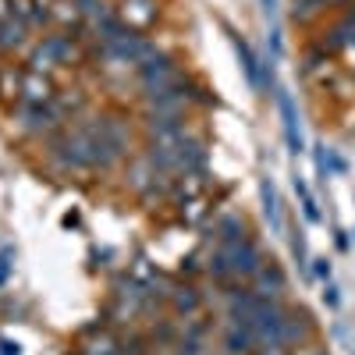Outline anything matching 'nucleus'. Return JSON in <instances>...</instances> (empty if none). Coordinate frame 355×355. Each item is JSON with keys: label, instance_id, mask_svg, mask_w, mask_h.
<instances>
[{"label": "nucleus", "instance_id": "1", "mask_svg": "<svg viewBox=\"0 0 355 355\" xmlns=\"http://www.w3.org/2000/svg\"><path fill=\"white\" fill-rule=\"evenodd\" d=\"M128 153V125L110 114L89 117L53 142V164L64 171H107Z\"/></svg>", "mask_w": 355, "mask_h": 355}, {"label": "nucleus", "instance_id": "2", "mask_svg": "<svg viewBox=\"0 0 355 355\" xmlns=\"http://www.w3.org/2000/svg\"><path fill=\"white\" fill-rule=\"evenodd\" d=\"M75 53H78V50H75L71 36H46V40L33 50V57H28V68H33L36 75H43V71H50V68L71 64Z\"/></svg>", "mask_w": 355, "mask_h": 355}, {"label": "nucleus", "instance_id": "3", "mask_svg": "<svg viewBox=\"0 0 355 355\" xmlns=\"http://www.w3.org/2000/svg\"><path fill=\"white\" fill-rule=\"evenodd\" d=\"M139 68V82H142V89H146V96L150 93H157V89H167L171 82H178L182 75H178V68H174V61L167 53H160V50H153L146 61H139L135 64Z\"/></svg>", "mask_w": 355, "mask_h": 355}, {"label": "nucleus", "instance_id": "4", "mask_svg": "<svg viewBox=\"0 0 355 355\" xmlns=\"http://www.w3.org/2000/svg\"><path fill=\"white\" fill-rule=\"evenodd\" d=\"M227 252V263H231V277H256L259 266H263V252L252 239H242L234 245H220Z\"/></svg>", "mask_w": 355, "mask_h": 355}, {"label": "nucleus", "instance_id": "5", "mask_svg": "<svg viewBox=\"0 0 355 355\" xmlns=\"http://www.w3.org/2000/svg\"><path fill=\"white\" fill-rule=\"evenodd\" d=\"M277 110H281V121H284V139L291 146V153H302V125H299V110H295L291 93H277Z\"/></svg>", "mask_w": 355, "mask_h": 355}, {"label": "nucleus", "instance_id": "6", "mask_svg": "<svg viewBox=\"0 0 355 355\" xmlns=\"http://www.w3.org/2000/svg\"><path fill=\"white\" fill-rule=\"evenodd\" d=\"M256 281V295H263V299H281V295H284V288H288V277H284V270H281V266L277 263H270V266H259V274L252 277Z\"/></svg>", "mask_w": 355, "mask_h": 355}, {"label": "nucleus", "instance_id": "7", "mask_svg": "<svg viewBox=\"0 0 355 355\" xmlns=\"http://www.w3.org/2000/svg\"><path fill=\"white\" fill-rule=\"evenodd\" d=\"M231 43H234V50H239V61H242V68H245L249 85H252V89H266V75H263V68H259V61H256L252 46H249L239 33H231Z\"/></svg>", "mask_w": 355, "mask_h": 355}, {"label": "nucleus", "instance_id": "8", "mask_svg": "<svg viewBox=\"0 0 355 355\" xmlns=\"http://www.w3.org/2000/svg\"><path fill=\"white\" fill-rule=\"evenodd\" d=\"M224 348L231 352V355H249V352H256V334H252V327L249 323H227V334H224Z\"/></svg>", "mask_w": 355, "mask_h": 355}, {"label": "nucleus", "instance_id": "9", "mask_svg": "<svg viewBox=\"0 0 355 355\" xmlns=\"http://www.w3.org/2000/svg\"><path fill=\"white\" fill-rule=\"evenodd\" d=\"M28 43V25L18 21V18H8L0 25V53H15Z\"/></svg>", "mask_w": 355, "mask_h": 355}, {"label": "nucleus", "instance_id": "10", "mask_svg": "<svg viewBox=\"0 0 355 355\" xmlns=\"http://www.w3.org/2000/svg\"><path fill=\"white\" fill-rule=\"evenodd\" d=\"M153 18H157V0H125L121 4L125 25H150Z\"/></svg>", "mask_w": 355, "mask_h": 355}, {"label": "nucleus", "instance_id": "11", "mask_svg": "<svg viewBox=\"0 0 355 355\" xmlns=\"http://www.w3.org/2000/svg\"><path fill=\"white\" fill-rule=\"evenodd\" d=\"M259 196H263V217L270 220V227L281 234V231H284V220H281V199H277V189H274L270 182H263Z\"/></svg>", "mask_w": 355, "mask_h": 355}, {"label": "nucleus", "instance_id": "12", "mask_svg": "<svg viewBox=\"0 0 355 355\" xmlns=\"http://www.w3.org/2000/svg\"><path fill=\"white\" fill-rule=\"evenodd\" d=\"M309 338V323L302 313H288L284 320V345H302Z\"/></svg>", "mask_w": 355, "mask_h": 355}, {"label": "nucleus", "instance_id": "13", "mask_svg": "<svg viewBox=\"0 0 355 355\" xmlns=\"http://www.w3.org/2000/svg\"><path fill=\"white\" fill-rule=\"evenodd\" d=\"M331 0H291V18L295 21H313L323 15V8H327Z\"/></svg>", "mask_w": 355, "mask_h": 355}, {"label": "nucleus", "instance_id": "14", "mask_svg": "<svg viewBox=\"0 0 355 355\" xmlns=\"http://www.w3.org/2000/svg\"><path fill=\"white\" fill-rule=\"evenodd\" d=\"M217 234H220V245H234V242H242L245 239V224L239 217H224L217 224Z\"/></svg>", "mask_w": 355, "mask_h": 355}, {"label": "nucleus", "instance_id": "15", "mask_svg": "<svg viewBox=\"0 0 355 355\" xmlns=\"http://www.w3.org/2000/svg\"><path fill=\"white\" fill-rule=\"evenodd\" d=\"M171 302H174V309H178V313H185V316H189V313H196V309H199V295H196V288H189V284H185V288H174Z\"/></svg>", "mask_w": 355, "mask_h": 355}, {"label": "nucleus", "instance_id": "16", "mask_svg": "<svg viewBox=\"0 0 355 355\" xmlns=\"http://www.w3.org/2000/svg\"><path fill=\"white\" fill-rule=\"evenodd\" d=\"M75 11H78L82 18H93L96 25H100L103 18H110V11H107L103 0H75Z\"/></svg>", "mask_w": 355, "mask_h": 355}, {"label": "nucleus", "instance_id": "17", "mask_svg": "<svg viewBox=\"0 0 355 355\" xmlns=\"http://www.w3.org/2000/svg\"><path fill=\"white\" fill-rule=\"evenodd\" d=\"M206 270H210L217 281H227V277H231V263H227V252H224L220 245H217V252L210 256V263H206Z\"/></svg>", "mask_w": 355, "mask_h": 355}, {"label": "nucleus", "instance_id": "18", "mask_svg": "<svg viewBox=\"0 0 355 355\" xmlns=\"http://www.w3.org/2000/svg\"><path fill=\"white\" fill-rule=\"evenodd\" d=\"M295 192L302 196V206H306V217L309 220H320V210H316V202H313V196H309V189L299 182V178H295Z\"/></svg>", "mask_w": 355, "mask_h": 355}, {"label": "nucleus", "instance_id": "19", "mask_svg": "<svg viewBox=\"0 0 355 355\" xmlns=\"http://www.w3.org/2000/svg\"><path fill=\"white\" fill-rule=\"evenodd\" d=\"M11 266H15V249H0V288L8 284V277H11Z\"/></svg>", "mask_w": 355, "mask_h": 355}, {"label": "nucleus", "instance_id": "20", "mask_svg": "<svg viewBox=\"0 0 355 355\" xmlns=\"http://www.w3.org/2000/svg\"><path fill=\"white\" fill-rule=\"evenodd\" d=\"M0 355H21L18 341H11V338H0Z\"/></svg>", "mask_w": 355, "mask_h": 355}, {"label": "nucleus", "instance_id": "21", "mask_svg": "<svg viewBox=\"0 0 355 355\" xmlns=\"http://www.w3.org/2000/svg\"><path fill=\"white\" fill-rule=\"evenodd\" d=\"M316 277H320V281L331 277V263H327V259H316Z\"/></svg>", "mask_w": 355, "mask_h": 355}, {"label": "nucleus", "instance_id": "22", "mask_svg": "<svg viewBox=\"0 0 355 355\" xmlns=\"http://www.w3.org/2000/svg\"><path fill=\"white\" fill-rule=\"evenodd\" d=\"M11 18V0H0V25Z\"/></svg>", "mask_w": 355, "mask_h": 355}, {"label": "nucleus", "instance_id": "23", "mask_svg": "<svg viewBox=\"0 0 355 355\" xmlns=\"http://www.w3.org/2000/svg\"><path fill=\"white\" fill-rule=\"evenodd\" d=\"M43 4H53V0H43Z\"/></svg>", "mask_w": 355, "mask_h": 355}, {"label": "nucleus", "instance_id": "24", "mask_svg": "<svg viewBox=\"0 0 355 355\" xmlns=\"http://www.w3.org/2000/svg\"><path fill=\"white\" fill-rule=\"evenodd\" d=\"M334 4H341V0H334Z\"/></svg>", "mask_w": 355, "mask_h": 355}]
</instances>
